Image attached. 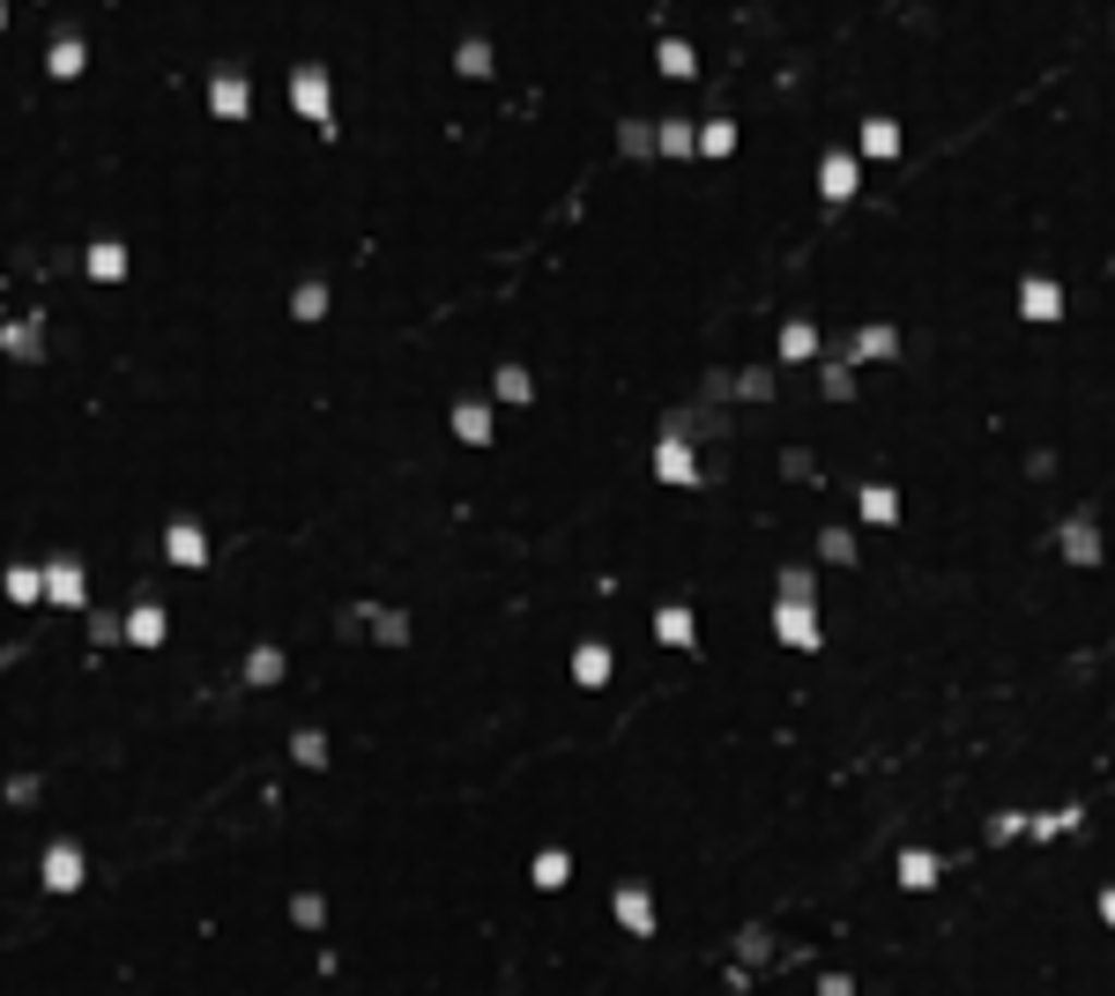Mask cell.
<instances>
[{
    "instance_id": "obj_8",
    "label": "cell",
    "mask_w": 1115,
    "mask_h": 996,
    "mask_svg": "<svg viewBox=\"0 0 1115 996\" xmlns=\"http://www.w3.org/2000/svg\"><path fill=\"white\" fill-rule=\"evenodd\" d=\"M208 112H216V120H246V75H239V68H223V75L208 83Z\"/></svg>"
},
{
    "instance_id": "obj_1",
    "label": "cell",
    "mask_w": 1115,
    "mask_h": 996,
    "mask_svg": "<svg viewBox=\"0 0 1115 996\" xmlns=\"http://www.w3.org/2000/svg\"><path fill=\"white\" fill-rule=\"evenodd\" d=\"M290 105H298V120L305 126H320V134H335V97H328V68H290Z\"/></svg>"
},
{
    "instance_id": "obj_20",
    "label": "cell",
    "mask_w": 1115,
    "mask_h": 996,
    "mask_svg": "<svg viewBox=\"0 0 1115 996\" xmlns=\"http://www.w3.org/2000/svg\"><path fill=\"white\" fill-rule=\"evenodd\" d=\"M0 587H8V603H38L45 573H38V566H8V581H0Z\"/></svg>"
},
{
    "instance_id": "obj_34",
    "label": "cell",
    "mask_w": 1115,
    "mask_h": 996,
    "mask_svg": "<svg viewBox=\"0 0 1115 996\" xmlns=\"http://www.w3.org/2000/svg\"><path fill=\"white\" fill-rule=\"evenodd\" d=\"M781 595H796V603H811V595H819V581H811L803 566H788V573H781Z\"/></svg>"
},
{
    "instance_id": "obj_30",
    "label": "cell",
    "mask_w": 1115,
    "mask_h": 996,
    "mask_svg": "<svg viewBox=\"0 0 1115 996\" xmlns=\"http://www.w3.org/2000/svg\"><path fill=\"white\" fill-rule=\"evenodd\" d=\"M290 914H298L305 930H320V922H328V900H320V892H298V900H290Z\"/></svg>"
},
{
    "instance_id": "obj_21",
    "label": "cell",
    "mask_w": 1115,
    "mask_h": 996,
    "mask_svg": "<svg viewBox=\"0 0 1115 996\" xmlns=\"http://www.w3.org/2000/svg\"><path fill=\"white\" fill-rule=\"evenodd\" d=\"M45 68H52V75H60V83H68V75H83V68H89V52H83V38H60V45H52V60H45Z\"/></svg>"
},
{
    "instance_id": "obj_3",
    "label": "cell",
    "mask_w": 1115,
    "mask_h": 996,
    "mask_svg": "<svg viewBox=\"0 0 1115 996\" xmlns=\"http://www.w3.org/2000/svg\"><path fill=\"white\" fill-rule=\"evenodd\" d=\"M45 892H83V848L75 840H52L45 848Z\"/></svg>"
},
{
    "instance_id": "obj_16",
    "label": "cell",
    "mask_w": 1115,
    "mask_h": 996,
    "mask_svg": "<svg viewBox=\"0 0 1115 996\" xmlns=\"http://www.w3.org/2000/svg\"><path fill=\"white\" fill-rule=\"evenodd\" d=\"M573 677H580V684H610V647H603V640H587V647L573 655Z\"/></svg>"
},
{
    "instance_id": "obj_31",
    "label": "cell",
    "mask_w": 1115,
    "mask_h": 996,
    "mask_svg": "<svg viewBox=\"0 0 1115 996\" xmlns=\"http://www.w3.org/2000/svg\"><path fill=\"white\" fill-rule=\"evenodd\" d=\"M461 75H492V45H484V38L461 45Z\"/></svg>"
},
{
    "instance_id": "obj_28",
    "label": "cell",
    "mask_w": 1115,
    "mask_h": 996,
    "mask_svg": "<svg viewBox=\"0 0 1115 996\" xmlns=\"http://www.w3.org/2000/svg\"><path fill=\"white\" fill-rule=\"evenodd\" d=\"M246 677H253V684H276V677H283V655H276V647H253V655H246Z\"/></svg>"
},
{
    "instance_id": "obj_25",
    "label": "cell",
    "mask_w": 1115,
    "mask_h": 996,
    "mask_svg": "<svg viewBox=\"0 0 1115 996\" xmlns=\"http://www.w3.org/2000/svg\"><path fill=\"white\" fill-rule=\"evenodd\" d=\"M662 75H677V83H684V75H700V60H692V45H684V38L662 45Z\"/></svg>"
},
{
    "instance_id": "obj_22",
    "label": "cell",
    "mask_w": 1115,
    "mask_h": 996,
    "mask_svg": "<svg viewBox=\"0 0 1115 996\" xmlns=\"http://www.w3.org/2000/svg\"><path fill=\"white\" fill-rule=\"evenodd\" d=\"M120 268H126V246H120V239H105V246H89V276H97V283H112Z\"/></svg>"
},
{
    "instance_id": "obj_33",
    "label": "cell",
    "mask_w": 1115,
    "mask_h": 996,
    "mask_svg": "<svg viewBox=\"0 0 1115 996\" xmlns=\"http://www.w3.org/2000/svg\"><path fill=\"white\" fill-rule=\"evenodd\" d=\"M819 550H826L833 566H848V558H856V536H848V529H826V543H819Z\"/></svg>"
},
{
    "instance_id": "obj_36",
    "label": "cell",
    "mask_w": 1115,
    "mask_h": 996,
    "mask_svg": "<svg viewBox=\"0 0 1115 996\" xmlns=\"http://www.w3.org/2000/svg\"><path fill=\"white\" fill-rule=\"evenodd\" d=\"M819 996H856V982H848V974H826V982H819Z\"/></svg>"
},
{
    "instance_id": "obj_26",
    "label": "cell",
    "mask_w": 1115,
    "mask_h": 996,
    "mask_svg": "<svg viewBox=\"0 0 1115 996\" xmlns=\"http://www.w3.org/2000/svg\"><path fill=\"white\" fill-rule=\"evenodd\" d=\"M492 394H498V402H529V373H521V365H498Z\"/></svg>"
},
{
    "instance_id": "obj_4",
    "label": "cell",
    "mask_w": 1115,
    "mask_h": 996,
    "mask_svg": "<svg viewBox=\"0 0 1115 996\" xmlns=\"http://www.w3.org/2000/svg\"><path fill=\"white\" fill-rule=\"evenodd\" d=\"M610 914H618L632 937H655V900H647V885H618V892H610Z\"/></svg>"
},
{
    "instance_id": "obj_13",
    "label": "cell",
    "mask_w": 1115,
    "mask_h": 996,
    "mask_svg": "<svg viewBox=\"0 0 1115 996\" xmlns=\"http://www.w3.org/2000/svg\"><path fill=\"white\" fill-rule=\"evenodd\" d=\"M937 877H945V863H937L930 848H908V855H900V885H908V892H930Z\"/></svg>"
},
{
    "instance_id": "obj_9",
    "label": "cell",
    "mask_w": 1115,
    "mask_h": 996,
    "mask_svg": "<svg viewBox=\"0 0 1115 996\" xmlns=\"http://www.w3.org/2000/svg\"><path fill=\"white\" fill-rule=\"evenodd\" d=\"M1019 313H1027V320H1056V313H1064V291H1056L1049 276H1027V283H1019Z\"/></svg>"
},
{
    "instance_id": "obj_27",
    "label": "cell",
    "mask_w": 1115,
    "mask_h": 996,
    "mask_svg": "<svg viewBox=\"0 0 1115 996\" xmlns=\"http://www.w3.org/2000/svg\"><path fill=\"white\" fill-rule=\"evenodd\" d=\"M893 513H900V498L885 491V484H870V491H863V521H877V529H885Z\"/></svg>"
},
{
    "instance_id": "obj_7",
    "label": "cell",
    "mask_w": 1115,
    "mask_h": 996,
    "mask_svg": "<svg viewBox=\"0 0 1115 996\" xmlns=\"http://www.w3.org/2000/svg\"><path fill=\"white\" fill-rule=\"evenodd\" d=\"M1064 558H1071V566H1101V529H1093V513H1071V521H1064Z\"/></svg>"
},
{
    "instance_id": "obj_35",
    "label": "cell",
    "mask_w": 1115,
    "mask_h": 996,
    "mask_svg": "<svg viewBox=\"0 0 1115 996\" xmlns=\"http://www.w3.org/2000/svg\"><path fill=\"white\" fill-rule=\"evenodd\" d=\"M662 149H669V157H692V126L669 120V126H662Z\"/></svg>"
},
{
    "instance_id": "obj_5",
    "label": "cell",
    "mask_w": 1115,
    "mask_h": 996,
    "mask_svg": "<svg viewBox=\"0 0 1115 996\" xmlns=\"http://www.w3.org/2000/svg\"><path fill=\"white\" fill-rule=\"evenodd\" d=\"M38 573H45V595H52L60 610H83L89 587H83V566H75V558H52V566H38Z\"/></svg>"
},
{
    "instance_id": "obj_24",
    "label": "cell",
    "mask_w": 1115,
    "mask_h": 996,
    "mask_svg": "<svg viewBox=\"0 0 1115 996\" xmlns=\"http://www.w3.org/2000/svg\"><path fill=\"white\" fill-rule=\"evenodd\" d=\"M893 149H900V126H893V120H870L863 126V157H893Z\"/></svg>"
},
{
    "instance_id": "obj_18",
    "label": "cell",
    "mask_w": 1115,
    "mask_h": 996,
    "mask_svg": "<svg viewBox=\"0 0 1115 996\" xmlns=\"http://www.w3.org/2000/svg\"><path fill=\"white\" fill-rule=\"evenodd\" d=\"M893 350H900V335L885 328V320H877V328H863L856 342H848V357H893Z\"/></svg>"
},
{
    "instance_id": "obj_17",
    "label": "cell",
    "mask_w": 1115,
    "mask_h": 996,
    "mask_svg": "<svg viewBox=\"0 0 1115 996\" xmlns=\"http://www.w3.org/2000/svg\"><path fill=\"white\" fill-rule=\"evenodd\" d=\"M781 357H788V365L819 357V328H811V320H788V328H781Z\"/></svg>"
},
{
    "instance_id": "obj_2",
    "label": "cell",
    "mask_w": 1115,
    "mask_h": 996,
    "mask_svg": "<svg viewBox=\"0 0 1115 996\" xmlns=\"http://www.w3.org/2000/svg\"><path fill=\"white\" fill-rule=\"evenodd\" d=\"M774 632H781L788 647H803V655H819V647H826L819 610H811V603H796V595H781V603H774Z\"/></svg>"
},
{
    "instance_id": "obj_11",
    "label": "cell",
    "mask_w": 1115,
    "mask_h": 996,
    "mask_svg": "<svg viewBox=\"0 0 1115 996\" xmlns=\"http://www.w3.org/2000/svg\"><path fill=\"white\" fill-rule=\"evenodd\" d=\"M655 640H662V647H692V640H700L692 610H684V603H662V610H655Z\"/></svg>"
},
{
    "instance_id": "obj_29",
    "label": "cell",
    "mask_w": 1115,
    "mask_h": 996,
    "mask_svg": "<svg viewBox=\"0 0 1115 996\" xmlns=\"http://www.w3.org/2000/svg\"><path fill=\"white\" fill-rule=\"evenodd\" d=\"M290 313H298V320H320V313H328V291H320V283H305V291L290 297Z\"/></svg>"
},
{
    "instance_id": "obj_14",
    "label": "cell",
    "mask_w": 1115,
    "mask_h": 996,
    "mask_svg": "<svg viewBox=\"0 0 1115 996\" xmlns=\"http://www.w3.org/2000/svg\"><path fill=\"white\" fill-rule=\"evenodd\" d=\"M529 877H536V892H558V885L573 877V855H566V848H543L536 863H529Z\"/></svg>"
},
{
    "instance_id": "obj_12",
    "label": "cell",
    "mask_w": 1115,
    "mask_h": 996,
    "mask_svg": "<svg viewBox=\"0 0 1115 996\" xmlns=\"http://www.w3.org/2000/svg\"><path fill=\"white\" fill-rule=\"evenodd\" d=\"M165 550H171V566H202V558H208V536L194 529V521H171Z\"/></svg>"
},
{
    "instance_id": "obj_32",
    "label": "cell",
    "mask_w": 1115,
    "mask_h": 996,
    "mask_svg": "<svg viewBox=\"0 0 1115 996\" xmlns=\"http://www.w3.org/2000/svg\"><path fill=\"white\" fill-rule=\"evenodd\" d=\"M700 149H706V157H729V149H737V134H729V120H714V126H706V134H700Z\"/></svg>"
},
{
    "instance_id": "obj_10",
    "label": "cell",
    "mask_w": 1115,
    "mask_h": 996,
    "mask_svg": "<svg viewBox=\"0 0 1115 996\" xmlns=\"http://www.w3.org/2000/svg\"><path fill=\"white\" fill-rule=\"evenodd\" d=\"M655 476H662V484H700L692 447H684V439H662V447H655Z\"/></svg>"
},
{
    "instance_id": "obj_6",
    "label": "cell",
    "mask_w": 1115,
    "mask_h": 996,
    "mask_svg": "<svg viewBox=\"0 0 1115 996\" xmlns=\"http://www.w3.org/2000/svg\"><path fill=\"white\" fill-rule=\"evenodd\" d=\"M856 179H863V165H856L848 149H833L826 165H819V194H826V202H848V194H856Z\"/></svg>"
},
{
    "instance_id": "obj_37",
    "label": "cell",
    "mask_w": 1115,
    "mask_h": 996,
    "mask_svg": "<svg viewBox=\"0 0 1115 996\" xmlns=\"http://www.w3.org/2000/svg\"><path fill=\"white\" fill-rule=\"evenodd\" d=\"M1101 922H1108V930H1115V885H1108V892H1101Z\"/></svg>"
},
{
    "instance_id": "obj_23",
    "label": "cell",
    "mask_w": 1115,
    "mask_h": 996,
    "mask_svg": "<svg viewBox=\"0 0 1115 996\" xmlns=\"http://www.w3.org/2000/svg\"><path fill=\"white\" fill-rule=\"evenodd\" d=\"M290 758H298V766H328V737H320V729H298V737H290Z\"/></svg>"
},
{
    "instance_id": "obj_19",
    "label": "cell",
    "mask_w": 1115,
    "mask_h": 996,
    "mask_svg": "<svg viewBox=\"0 0 1115 996\" xmlns=\"http://www.w3.org/2000/svg\"><path fill=\"white\" fill-rule=\"evenodd\" d=\"M455 432L469 439V447H484V439H492V410H484V402H461V410H455Z\"/></svg>"
},
{
    "instance_id": "obj_15",
    "label": "cell",
    "mask_w": 1115,
    "mask_h": 996,
    "mask_svg": "<svg viewBox=\"0 0 1115 996\" xmlns=\"http://www.w3.org/2000/svg\"><path fill=\"white\" fill-rule=\"evenodd\" d=\"M126 640H134V647H165V610H157V603H134Z\"/></svg>"
}]
</instances>
